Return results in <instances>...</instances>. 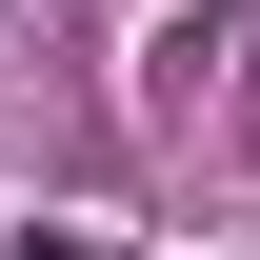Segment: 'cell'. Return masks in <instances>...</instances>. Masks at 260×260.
<instances>
[{
	"label": "cell",
	"instance_id": "obj_1",
	"mask_svg": "<svg viewBox=\"0 0 260 260\" xmlns=\"http://www.w3.org/2000/svg\"><path fill=\"white\" fill-rule=\"evenodd\" d=\"M40 260H100V240H40Z\"/></svg>",
	"mask_w": 260,
	"mask_h": 260
}]
</instances>
